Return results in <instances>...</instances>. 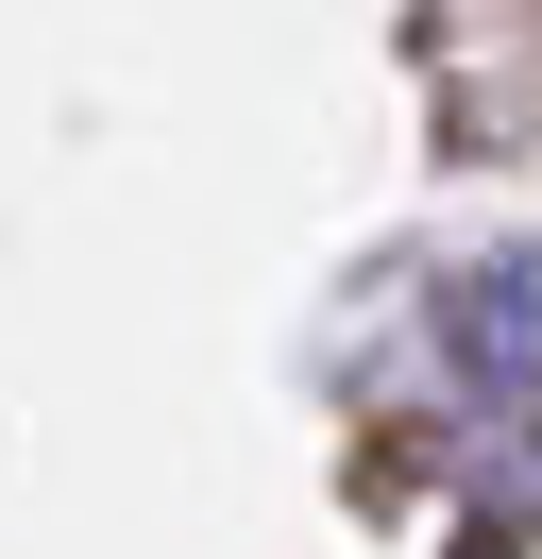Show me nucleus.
I'll use <instances>...</instances> for the list:
<instances>
[{
	"label": "nucleus",
	"mask_w": 542,
	"mask_h": 559,
	"mask_svg": "<svg viewBox=\"0 0 542 559\" xmlns=\"http://www.w3.org/2000/svg\"><path fill=\"white\" fill-rule=\"evenodd\" d=\"M458 373L474 390H542V254H492L458 288Z\"/></svg>",
	"instance_id": "obj_1"
}]
</instances>
